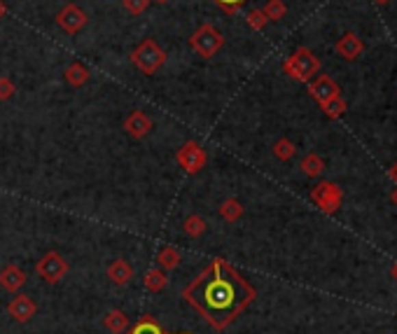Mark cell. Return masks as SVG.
Masks as SVG:
<instances>
[{"label":"cell","mask_w":397,"mask_h":334,"mask_svg":"<svg viewBox=\"0 0 397 334\" xmlns=\"http://www.w3.org/2000/svg\"><path fill=\"white\" fill-rule=\"evenodd\" d=\"M257 297L246 276L227 259L215 257L201 274L183 287V299L215 332H225Z\"/></svg>","instance_id":"6da1fadb"},{"label":"cell","mask_w":397,"mask_h":334,"mask_svg":"<svg viewBox=\"0 0 397 334\" xmlns=\"http://www.w3.org/2000/svg\"><path fill=\"white\" fill-rule=\"evenodd\" d=\"M283 70L297 82H311L320 73V59L309 47H299L283 61Z\"/></svg>","instance_id":"7a4b0ae2"},{"label":"cell","mask_w":397,"mask_h":334,"mask_svg":"<svg viewBox=\"0 0 397 334\" xmlns=\"http://www.w3.org/2000/svg\"><path fill=\"white\" fill-rule=\"evenodd\" d=\"M131 64L138 68L143 75H155L159 68L166 64V52L159 47L157 40L145 38V40L131 52Z\"/></svg>","instance_id":"3957f363"},{"label":"cell","mask_w":397,"mask_h":334,"mask_svg":"<svg viewBox=\"0 0 397 334\" xmlns=\"http://www.w3.org/2000/svg\"><path fill=\"white\" fill-rule=\"evenodd\" d=\"M190 44L201 59H213V56L222 49L225 38L213 24H201L194 33H192Z\"/></svg>","instance_id":"277c9868"},{"label":"cell","mask_w":397,"mask_h":334,"mask_svg":"<svg viewBox=\"0 0 397 334\" xmlns=\"http://www.w3.org/2000/svg\"><path fill=\"white\" fill-rule=\"evenodd\" d=\"M36 271H38V276L44 283H49V285H56V283L64 281L66 276H68V271H71V264H68V259L64 257V255L49 250V253H44L42 257H40V262L36 264Z\"/></svg>","instance_id":"5b68a950"},{"label":"cell","mask_w":397,"mask_h":334,"mask_svg":"<svg viewBox=\"0 0 397 334\" xmlns=\"http://www.w3.org/2000/svg\"><path fill=\"white\" fill-rule=\"evenodd\" d=\"M311 201L320 208L322 213L327 215H334L342 208V201H344V192L339 188L337 183H330V180H322L318 183L313 190H311Z\"/></svg>","instance_id":"8992f818"},{"label":"cell","mask_w":397,"mask_h":334,"mask_svg":"<svg viewBox=\"0 0 397 334\" xmlns=\"http://www.w3.org/2000/svg\"><path fill=\"white\" fill-rule=\"evenodd\" d=\"M175 159H178L180 168H183L185 173L196 175V173H201L203 166H206L208 155H206V150L196 143V140H187V143L180 147L178 152H175Z\"/></svg>","instance_id":"52a82bcc"},{"label":"cell","mask_w":397,"mask_h":334,"mask_svg":"<svg viewBox=\"0 0 397 334\" xmlns=\"http://www.w3.org/2000/svg\"><path fill=\"white\" fill-rule=\"evenodd\" d=\"M87 24H89L87 12H84V10L79 8V5H75V3L66 5V8L61 10L59 14H56V26L64 28L68 36H75V33L82 31V28L87 26Z\"/></svg>","instance_id":"ba28073f"},{"label":"cell","mask_w":397,"mask_h":334,"mask_svg":"<svg viewBox=\"0 0 397 334\" xmlns=\"http://www.w3.org/2000/svg\"><path fill=\"white\" fill-rule=\"evenodd\" d=\"M309 84V94L316 99L318 105H325L327 101L337 99V96H342V89H339V84L332 80L330 75H316Z\"/></svg>","instance_id":"9c48e42d"},{"label":"cell","mask_w":397,"mask_h":334,"mask_svg":"<svg viewBox=\"0 0 397 334\" xmlns=\"http://www.w3.org/2000/svg\"><path fill=\"white\" fill-rule=\"evenodd\" d=\"M36 313H38V307L28 294H16L12 302L8 304V316L14 322H21V325H24V322H31L36 318Z\"/></svg>","instance_id":"30bf717a"},{"label":"cell","mask_w":397,"mask_h":334,"mask_svg":"<svg viewBox=\"0 0 397 334\" xmlns=\"http://www.w3.org/2000/svg\"><path fill=\"white\" fill-rule=\"evenodd\" d=\"M124 131L131 136L133 140H140L152 131V120L147 117V112L133 110V112H129L127 120H124Z\"/></svg>","instance_id":"8fae6325"},{"label":"cell","mask_w":397,"mask_h":334,"mask_svg":"<svg viewBox=\"0 0 397 334\" xmlns=\"http://www.w3.org/2000/svg\"><path fill=\"white\" fill-rule=\"evenodd\" d=\"M28 276L26 271L21 267H16V264H8V267L0 269V287L8 292H19L21 287L26 285Z\"/></svg>","instance_id":"7c38bea8"},{"label":"cell","mask_w":397,"mask_h":334,"mask_svg":"<svg viewBox=\"0 0 397 334\" xmlns=\"http://www.w3.org/2000/svg\"><path fill=\"white\" fill-rule=\"evenodd\" d=\"M362 49H365V44H362L360 38H357L355 33H350V31L344 33V36L337 40V54L346 61H355L357 56L362 54Z\"/></svg>","instance_id":"4fadbf2b"},{"label":"cell","mask_w":397,"mask_h":334,"mask_svg":"<svg viewBox=\"0 0 397 334\" xmlns=\"http://www.w3.org/2000/svg\"><path fill=\"white\" fill-rule=\"evenodd\" d=\"M133 279V267L127 262V259H115V262H110V267H107V281H112L115 285H129Z\"/></svg>","instance_id":"5bb4252c"},{"label":"cell","mask_w":397,"mask_h":334,"mask_svg":"<svg viewBox=\"0 0 397 334\" xmlns=\"http://www.w3.org/2000/svg\"><path fill=\"white\" fill-rule=\"evenodd\" d=\"M103 327H105V332H110V334H124L129 327H131V320H129V316L124 313V311L112 309L103 316Z\"/></svg>","instance_id":"9a60e30c"},{"label":"cell","mask_w":397,"mask_h":334,"mask_svg":"<svg viewBox=\"0 0 397 334\" xmlns=\"http://www.w3.org/2000/svg\"><path fill=\"white\" fill-rule=\"evenodd\" d=\"M64 77H66V82L71 84V87H84V84L89 82V77H92V73H89V68L82 64V61H73L71 66L64 70Z\"/></svg>","instance_id":"2e32d148"},{"label":"cell","mask_w":397,"mask_h":334,"mask_svg":"<svg viewBox=\"0 0 397 334\" xmlns=\"http://www.w3.org/2000/svg\"><path fill=\"white\" fill-rule=\"evenodd\" d=\"M124 334H192V332H166L152 316H143V318L133 322Z\"/></svg>","instance_id":"e0dca14e"},{"label":"cell","mask_w":397,"mask_h":334,"mask_svg":"<svg viewBox=\"0 0 397 334\" xmlns=\"http://www.w3.org/2000/svg\"><path fill=\"white\" fill-rule=\"evenodd\" d=\"M180 262H183V255L175 246H164L159 248L157 253V267L164 269V271H173L180 267Z\"/></svg>","instance_id":"ac0fdd59"},{"label":"cell","mask_w":397,"mask_h":334,"mask_svg":"<svg viewBox=\"0 0 397 334\" xmlns=\"http://www.w3.org/2000/svg\"><path fill=\"white\" fill-rule=\"evenodd\" d=\"M299 168H302V173L306 175V178H320L322 171H325V162H322L320 155L309 152V155L299 162Z\"/></svg>","instance_id":"d6986e66"},{"label":"cell","mask_w":397,"mask_h":334,"mask_svg":"<svg viewBox=\"0 0 397 334\" xmlns=\"http://www.w3.org/2000/svg\"><path fill=\"white\" fill-rule=\"evenodd\" d=\"M143 283H145V287L150 292H162V290H166V285H168V276H166V271H164V269L152 267L145 274Z\"/></svg>","instance_id":"ffe728a7"},{"label":"cell","mask_w":397,"mask_h":334,"mask_svg":"<svg viewBox=\"0 0 397 334\" xmlns=\"http://www.w3.org/2000/svg\"><path fill=\"white\" fill-rule=\"evenodd\" d=\"M218 213H220V218L227 220V222H238V220L243 218V203L231 196V199H225L220 203Z\"/></svg>","instance_id":"44dd1931"},{"label":"cell","mask_w":397,"mask_h":334,"mask_svg":"<svg viewBox=\"0 0 397 334\" xmlns=\"http://www.w3.org/2000/svg\"><path fill=\"white\" fill-rule=\"evenodd\" d=\"M206 220L201 218V215H187L185 222H183V231L190 239H201L203 234H206Z\"/></svg>","instance_id":"7402d4cb"},{"label":"cell","mask_w":397,"mask_h":334,"mask_svg":"<svg viewBox=\"0 0 397 334\" xmlns=\"http://www.w3.org/2000/svg\"><path fill=\"white\" fill-rule=\"evenodd\" d=\"M271 152H274V157L278 162H290L294 157V152H297V145H294L290 138H278L274 147H271Z\"/></svg>","instance_id":"603a6c76"},{"label":"cell","mask_w":397,"mask_h":334,"mask_svg":"<svg viewBox=\"0 0 397 334\" xmlns=\"http://www.w3.org/2000/svg\"><path fill=\"white\" fill-rule=\"evenodd\" d=\"M262 12L269 21H283V16L287 14V8H285L283 0H269V3L264 5Z\"/></svg>","instance_id":"cb8c5ba5"},{"label":"cell","mask_w":397,"mask_h":334,"mask_svg":"<svg viewBox=\"0 0 397 334\" xmlns=\"http://www.w3.org/2000/svg\"><path fill=\"white\" fill-rule=\"evenodd\" d=\"M322 107V112H325V117L327 120H339V117L346 112V101L342 99V96H337V99H332V101H327L325 105H320Z\"/></svg>","instance_id":"d4e9b609"},{"label":"cell","mask_w":397,"mask_h":334,"mask_svg":"<svg viewBox=\"0 0 397 334\" xmlns=\"http://www.w3.org/2000/svg\"><path fill=\"white\" fill-rule=\"evenodd\" d=\"M246 21H248V26L253 28V31H264L266 24H269V19L264 16L262 10H251L246 16Z\"/></svg>","instance_id":"484cf974"},{"label":"cell","mask_w":397,"mask_h":334,"mask_svg":"<svg viewBox=\"0 0 397 334\" xmlns=\"http://www.w3.org/2000/svg\"><path fill=\"white\" fill-rule=\"evenodd\" d=\"M122 5H124V10H127L129 14L140 16L147 8H150V0H122Z\"/></svg>","instance_id":"4316f807"},{"label":"cell","mask_w":397,"mask_h":334,"mask_svg":"<svg viewBox=\"0 0 397 334\" xmlns=\"http://www.w3.org/2000/svg\"><path fill=\"white\" fill-rule=\"evenodd\" d=\"M16 94V87L10 77L0 75V101H10Z\"/></svg>","instance_id":"83f0119b"},{"label":"cell","mask_w":397,"mask_h":334,"mask_svg":"<svg viewBox=\"0 0 397 334\" xmlns=\"http://www.w3.org/2000/svg\"><path fill=\"white\" fill-rule=\"evenodd\" d=\"M243 3H246V0H215V5H218V8L227 14H236L238 10H241Z\"/></svg>","instance_id":"f1b7e54d"},{"label":"cell","mask_w":397,"mask_h":334,"mask_svg":"<svg viewBox=\"0 0 397 334\" xmlns=\"http://www.w3.org/2000/svg\"><path fill=\"white\" fill-rule=\"evenodd\" d=\"M388 178H390V180H393V183L397 185V162L393 164V166H390V168H388Z\"/></svg>","instance_id":"f546056e"},{"label":"cell","mask_w":397,"mask_h":334,"mask_svg":"<svg viewBox=\"0 0 397 334\" xmlns=\"http://www.w3.org/2000/svg\"><path fill=\"white\" fill-rule=\"evenodd\" d=\"M5 14H8V5H5V0H0V21H3Z\"/></svg>","instance_id":"4dcf8cb0"},{"label":"cell","mask_w":397,"mask_h":334,"mask_svg":"<svg viewBox=\"0 0 397 334\" xmlns=\"http://www.w3.org/2000/svg\"><path fill=\"white\" fill-rule=\"evenodd\" d=\"M390 276H393V281L397 283V262L393 264V269H390Z\"/></svg>","instance_id":"1f68e13d"},{"label":"cell","mask_w":397,"mask_h":334,"mask_svg":"<svg viewBox=\"0 0 397 334\" xmlns=\"http://www.w3.org/2000/svg\"><path fill=\"white\" fill-rule=\"evenodd\" d=\"M390 199H393V203H395V206H397V188L393 190V194H390Z\"/></svg>","instance_id":"d6a6232c"},{"label":"cell","mask_w":397,"mask_h":334,"mask_svg":"<svg viewBox=\"0 0 397 334\" xmlns=\"http://www.w3.org/2000/svg\"><path fill=\"white\" fill-rule=\"evenodd\" d=\"M374 3H376V5H388L390 0H374Z\"/></svg>","instance_id":"836d02e7"},{"label":"cell","mask_w":397,"mask_h":334,"mask_svg":"<svg viewBox=\"0 0 397 334\" xmlns=\"http://www.w3.org/2000/svg\"><path fill=\"white\" fill-rule=\"evenodd\" d=\"M155 3H159V5H164V3H168V0H155Z\"/></svg>","instance_id":"e575fe53"}]
</instances>
